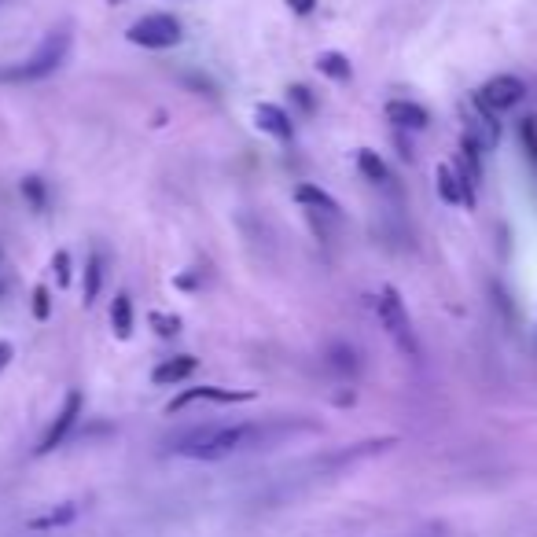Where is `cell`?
Returning <instances> with one entry per match:
<instances>
[{"label":"cell","instance_id":"5","mask_svg":"<svg viewBox=\"0 0 537 537\" xmlns=\"http://www.w3.org/2000/svg\"><path fill=\"white\" fill-rule=\"evenodd\" d=\"M523 96H526L523 78H515V74H497V78H490L475 96H471V103H479V107H486V111H493V115H504V111H512L515 103H523Z\"/></svg>","mask_w":537,"mask_h":537},{"label":"cell","instance_id":"24","mask_svg":"<svg viewBox=\"0 0 537 537\" xmlns=\"http://www.w3.org/2000/svg\"><path fill=\"white\" fill-rule=\"evenodd\" d=\"M291 96H295V100H298V107H302L306 115H309V111H313V96H309V89H306V85H295V89H291Z\"/></svg>","mask_w":537,"mask_h":537},{"label":"cell","instance_id":"1","mask_svg":"<svg viewBox=\"0 0 537 537\" xmlns=\"http://www.w3.org/2000/svg\"><path fill=\"white\" fill-rule=\"evenodd\" d=\"M317 431V423L309 420H254V423H229V427H199L192 435H184L173 453L188 460H229L254 449H273L284 446L287 438Z\"/></svg>","mask_w":537,"mask_h":537},{"label":"cell","instance_id":"4","mask_svg":"<svg viewBox=\"0 0 537 537\" xmlns=\"http://www.w3.org/2000/svg\"><path fill=\"white\" fill-rule=\"evenodd\" d=\"M126 37L140 48H173V45H181L184 26H181V19L170 12H151L129 26Z\"/></svg>","mask_w":537,"mask_h":537},{"label":"cell","instance_id":"13","mask_svg":"<svg viewBox=\"0 0 537 537\" xmlns=\"http://www.w3.org/2000/svg\"><path fill=\"white\" fill-rule=\"evenodd\" d=\"M295 199L306 206L309 214H324V218H339V214H343V210H339V203H335V199L324 192V188H317V184H298Z\"/></svg>","mask_w":537,"mask_h":537},{"label":"cell","instance_id":"20","mask_svg":"<svg viewBox=\"0 0 537 537\" xmlns=\"http://www.w3.org/2000/svg\"><path fill=\"white\" fill-rule=\"evenodd\" d=\"M519 140H523L526 155L537 162V118H523L519 122Z\"/></svg>","mask_w":537,"mask_h":537},{"label":"cell","instance_id":"19","mask_svg":"<svg viewBox=\"0 0 537 537\" xmlns=\"http://www.w3.org/2000/svg\"><path fill=\"white\" fill-rule=\"evenodd\" d=\"M23 195L30 199V203H34L37 214H45V210H48V195H45V181H41V177H26V181H23Z\"/></svg>","mask_w":537,"mask_h":537},{"label":"cell","instance_id":"23","mask_svg":"<svg viewBox=\"0 0 537 537\" xmlns=\"http://www.w3.org/2000/svg\"><path fill=\"white\" fill-rule=\"evenodd\" d=\"M52 269H56V284L67 287L70 284V254L56 251V258H52Z\"/></svg>","mask_w":537,"mask_h":537},{"label":"cell","instance_id":"6","mask_svg":"<svg viewBox=\"0 0 537 537\" xmlns=\"http://www.w3.org/2000/svg\"><path fill=\"white\" fill-rule=\"evenodd\" d=\"M81 409H85V398H81V390H67V398H63V409L56 412V420H52V427H48L45 438H41V446H37V457H48L52 449H59L63 442H67V435L74 431V423H78Z\"/></svg>","mask_w":537,"mask_h":537},{"label":"cell","instance_id":"26","mask_svg":"<svg viewBox=\"0 0 537 537\" xmlns=\"http://www.w3.org/2000/svg\"><path fill=\"white\" fill-rule=\"evenodd\" d=\"M12 357H15V346L8 339H0V372L12 365Z\"/></svg>","mask_w":537,"mask_h":537},{"label":"cell","instance_id":"11","mask_svg":"<svg viewBox=\"0 0 537 537\" xmlns=\"http://www.w3.org/2000/svg\"><path fill=\"white\" fill-rule=\"evenodd\" d=\"M195 368H199V361L188 354L181 357H166L162 365H155V372H151V383L155 387H181L184 379L195 376Z\"/></svg>","mask_w":537,"mask_h":537},{"label":"cell","instance_id":"3","mask_svg":"<svg viewBox=\"0 0 537 537\" xmlns=\"http://www.w3.org/2000/svg\"><path fill=\"white\" fill-rule=\"evenodd\" d=\"M376 313H379V324H383V332L394 339L405 357H420V339H416V328H412V317L405 302H401L398 287H383L379 291V302H376Z\"/></svg>","mask_w":537,"mask_h":537},{"label":"cell","instance_id":"22","mask_svg":"<svg viewBox=\"0 0 537 537\" xmlns=\"http://www.w3.org/2000/svg\"><path fill=\"white\" fill-rule=\"evenodd\" d=\"M34 317H37V320H48V317H52V295H48V287H45V284H37V287H34Z\"/></svg>","mask_w":537,"mask_h":537},{"label":"cell","instance_id":"8","mask_svg":"<svg viewBox=\"0 0 537 537\" xmlns=\"http://www.w3.org/2000/svg\"><path fill=\"white\" fill-rule=\"evenodd\" d=\"M254 126L262 129V133H269L273 140H280V144H287V140L295 137V122H291V115H287L280 103H258L254 107Z\"/></svg>","mask_w":537,"mask_h":537},{"label":"cell","instance_id":"2","mask_svg":"<svg viewBox=\"0 0 537 537\" xmlns=\"http://www.w3.org/2000/svg\"><path fill=\"white\" fill-rule=\"evenodd\" d=\"M67 52H70V34H67V26H59V30L45 34V41L34 48V56L23 59L19 67H8L0 78L4 81H41V78H48V74H56V70L63 67Z\"/></svg>","mask_w":537,"mask_h":537},{"label":"cell","instance_id":"10","mask_svg":"<svg viewBox=\"0 0 537 537\" xmlns=\"http://www.w3.org/2000/svg\"><path fill=\"white\" fill-rule=\"evenodd\" d=\"M387 122H394L398 129H412V133H420V129L431 126V115H427V107H420L416 100H390L387 103Z\"/></svg>","mask_w":537,"mask_h":537},{"label":"cell","instance_id":"15","mask_svg":"<svg viewBox=\"0 0 537 537\" xmlns=\"http://www.w3.org/2000/svg\"><path fill=\"white\" fill-rule=\"evenodd\" d=\"M357 170H361V177H365V181H372V184H387L390 181L387 162L379 159V151H372V148L357 151Z\"/></svg>","mask_w":537,"mask_h":537},{"label":"cell","instance_id":"14","mask_svg":"<svg viewBox=\"0 0 537 537\" xmlns=\"http://www.w3.org/2000/svg\"><path fill=\"white\" fill-rule=\"evenodd\" d=\"M317 70L324 74L328 81H350L354 78V67H350V59L343 56V52H335V48H328V52H320L317 56Z\"/></svg>","mask_w":537,"mask_h":537},{"label":"cell","instance_id":"21","mask_svg":"<svg viewBox=\"0 0 537 537\" xmlns=\"http://www.w3.org/2000/svg\"><path fill=\"white\" fill-rule=\"evenodd\" d=\"M151 324H155V332L162 339H170V335L181 332V317H170V313H151Z\"/></svg>","mask_w":537,"mask_h":537},{"label":"cell","instance_id":"7","mask_svg":"<svg viewBox=\"0 0 537 537\" xmlns=\"http://www.w3.org/2000/svg\"><path fill=\"white\" fill-rule=\"evenodd\" d=\"M254 390H232V387H188L166 405V412H184L192 401H218V405H236V401H251Z\"/></svg>","mask_w":537,"mask_h":537},{"label":"cell","instance_id":"12","mask_svg":"<svg viewBox=\"0 0 537 537\" xmlns=\"http://www.w3.org/2000/svg\"><path fill=\"white\" fill-rule=\"evenodd\" d=\"M475 107V115H471V122H468V137H475L482 144V151H490V148H497V140H501V122H497V115L493 111H486V107H479V103H471Z\"/></svg>","mask_w":537,"mask_h":537},{"label":"cell","instance_id":"16","mask_svg":"<svg viewBox=\"0 0 537 537\" xmlns=\"http://www.w3.org/2000/svg\"><path fill=\"white\" fill-rule=\"evenodd\" d=\"M111 328L118 339L133 335V298L129 295H115V302H111Z\"/></svg>","mask_w":537,"mask_h":537},{"label":"cell","instance_id":"18","mask_svg":"<svg viewBox=\"0 0 537 537\" xmlns=\"http://www.w3.org/2000/svg\"><path fill=\"white\" fill-rule=\"evenodd\" d=\"M74 519V504H63L59 512H48L41 519H30V530H52V526H63Z\"/></svg>","mask_w":537,"mask_h":537},{"label":"cell","instance_id":"25","mask_svg":"<svg viewBox=\"0 0 537 537\" xmlns=\"http://www.w3.org/2000/svg\"><path fill=\"white\" fill-rule=\"evenodd\" d=\"M284 4H287V8H291L295 15H309V12H313V8L320 4V0H284Z\"/></svg>","mask_w":537,"mask_h":537},{"label":"cell","instance_id":"9","mask_svg":"<svg viewBox=\"0 0 537 537\" xmlns=\"http://www.w3.org/2000/svg\"><path fill=\"white\" fill-rule=\"evenodd\" d=\"M435 181H438V195H442V203H449V206H475V192H471L468 184H464V177H460L457 166L442 162V166L435 170Z\"/></svg>","mask_w":537,"mask_h":537},{"label":"cell","instance_id":"17","mask_svg":"<svg viewBox=\"0 0 537 537\" xmlns=\"http://www.w3.org/2000/svg\"><path fill=\"white\" fill-rule=\"evenodd\" d=\"M100 284H103V254L92 251L89 265H85V302H96Z\"/></svg>","mask_w":537,"mask_h":537}]
</instances>
